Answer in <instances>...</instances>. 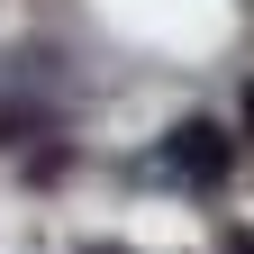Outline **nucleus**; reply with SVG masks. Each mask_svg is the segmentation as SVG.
Instances as JSON below:
<instances>
[{"label":"nucleus","mask_w":254,"mask_h":254,"mask_svg":"<svg viewBox=\"0 0 254 254\" xmlns=\"http://www.w3.org/2000/svg\"><path fill=\"white\" fill-rule=\"evenodd\" d=\"M227 127H209V118H182L173 136H164V164L173 173H190V182H227Z\"/></svg>","instance_id":"nucleus-1"},{"label":"nucleus","mask_w":254,"mask_h":254,"mask_svg":"<svg viewBox=\"0 0 254 254\" xmlns=\"http://www.w3.org/2000/svg\"><path fill=\"white\" fill-rule=\"evenodd\" d=\"M227 254H254V227H236V236H227Z\"/></svg>","instance_id":"nucleus-2"},{"label":"nucleus","mask_w":254,"mask_h":254,"mask_svg":"<svg viewBox=\"0 0 254 254\" xmlns=\"http://www.w3.org/2000/svg\"><path fill=\"white\" fill-rule=\"evenodd\" d=\"M245 136H254V82H245Z\"/></svg>","instance_id":"nucleus-3"},{"label":"nucleus","mask_w":254,"mask_h":254,"mask_svg":"<svg viewBox=\"0 0 254 254\" xmlns=\"http://www.w3.org/2000/svg\"><path fill=\"white\" fill-rule=\"evenodd\" d=\"M82 254H118V245H82Z\"/></svg>","instance_id":"nucleus-4"}]
</instances>
